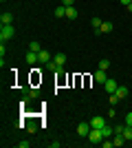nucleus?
Returning <instances> with one entry per match:
<instances>
[{"label":"nucleus","instance_id":"bb28decb","mask_svg":"<svg viewBox=\"0 0 132 148\" xmlns=\"http://www.w3.org/2000/svg\"><path fill=\"white\" fill-rule=\"evenodd\" d=\"M130 2H132V0H121V5H123V7H128Z\"/></svg>","mask_w":132,"mask_h":148},{"label":"nucleus","instance_id":"423d86ee","mask_svg":"<svg viewBox=\"0 0 132 148\" xmlns=\"http://www.w3.org/2000/svg\"><path fill=\"white\" fill-rule=\"evenodd\" d=\"M108 80V75H106V71H97V73H95V82H97V84H104V82Z\"/></svg>","mask_w":132,"mask_h":148},{"label":"nucleus","instance_id":"0eeeda50","mask_svg":"<svg viewBox=\"0 0 132 148\" xmlns=\"http://www.w3.org/2000/svg\"><path fill=\"white\" fill-rule=\"evenodd\" d=\"M53 60H55V64H57V66H64L68 58H66V53H55V58H53Z\"/></svg>","mask_w":132,"mask_h":148},{"label":"nucleus","instance_id":"f03ea898","mask_svg":"<svg viewBox=\"0 0 132 148\" xmlns=\"http://www.w3.org/2000/svg\"><path fill=\"white\" fill-rule=\"evenodd\" d=\"M88 142L93 144H101L104 142V135H101V128H90V133H88Z\"/></svg>","mask_w":132,"mask_h":148},{"label":"nucleus","instance_id":"ddd939ff","mask_svg":"<svg viewBox=\"0 0 132 148\" xmlns=\"http://www.w3.org/2000/svg\"><path fill=\"white\" fill-rule=\"evenodd\" d=\"M66 18H68V20L77 18V9H75V7H66Z\"/></svg>","mask_w":132,"mask_h":148},{"label":"nucleus","instance_id":"412c9836","mask_svg":"<svg viewBox=\"0 0 132 148\" xmlns=\"http://www.w3.org/2000/svg\"><path fill=\"white\" fill-rule=\"evenodd\" d=\"M101 22H104V20H101V18H93V20H90V25H93V29H95V31H99Z\"/></svg>","mask_w":132,"mask_h":148},{"label":"nucleus","instance_id":"f257e3e1","mask_svg":"<svg viewBox=\"0 0 132 148\" xmlns=\"http://www.w3.org/2000/svg\"><path fill=\"white\" fill-rule=\"evenodd\" d=\"M13 36H16V29H13V25H2V27H0V42L11 40Z\"/></svg>","mask_w":132,"mask_h":148},{"label":"nucleus","instance_id":"6e6552de","mask_svg":"<svg viewBox=\"0 0 132 148\" xmlns=\"http://www.w3.org/2000/svg\"><path fill=\"white\" fill-rule=\"evenodd\" d=\"M101 135H104V139H106V137H114V128L110 124H106V126L101 128Z\"/></svg>","mask_w":132,"mask_h":148},{"label":"nucleus","instance_id":"4be33fe9","mask_svg":"<svg viewBox=\"0 0 132 148\" xmlns=\"http://www.w3.org/2000/svg\"><path fill=\"white\" fill-rule=\"evenodd\" d=\"M26 97H29V99H35V97H38V91H35V88H29V91H26Z\"/></svg>","mask_w":132,"mask_h":148},{"label":"nucleus","instance_id":"f8f14e48","mask_svg":"<svg viewBox=\"0 0 132 148\" xmlns=\"http://www.w3.org/2000/svg\"><path fill=\"white\" fill-rule=\"evenodd\" d=\"M121 135L126 137V142H132V126H128V124H126V126H123V133H121Z\"/></svg>","mask_w":132,"mask_h":148},{"label":"nucleus","instance_id":"cd10ccee","mask_svg":"<svg viewBox=\"0 0 132 148\" xmlns=\"http://www.w3.org/2000/svg\"><path fill=\"white\" fill-rule=\"evenodd\" d=\"M126 9H128V11H130V13H132V2H130V5H128V7H126Z\"/></svg>","mask_w":132,"mask_h":148},{"label":"nucleus","instance_id":"2eb2a0df","mask_svg":"<svg viewBox=\"0 0 132 148\" xmlns=\"http://www.w3.org/2000/svg\"><path fill=\"white\" fill-rule=\"evenodd\" d=\"M0 22H2V25H11L13 16H11V13H2V16H0Z\"/></svg>","mask_w":132,"mask_h":148},{"label":"nucleus","instance_id":"f3484780","mask_svg":"<svg viewBox=\"0 0 132 148\" xmlns=\"http://www.w3.org/2000/svg\"><path fill=\"white\" fill-rule=\"evenodd\" d=\"M55 16H57V18H66V7L60 5V7L55 9Z\"/></svg>","mask_w":132,"mask_h":148},{"label":"nucleus","instance_id":"39448f33","mask_svg":"<svg viewBox=\"0 0 132 148\" xmlns=\"http://www.w3.org/2000/svg\"><path fill=\"white\" fill-rule=\"evenodd\" d=\"M104 126H106V117H101V115L93 117V122H90V128H104Z\"/></svg>","mask_w":132,"mask_h":148},{"label":"nucleus","instance_id":"5701e85b","mask_svg":"<svg viewBox=\"0 0 132 148\" xmlns=\"http://www.w3.org/2000/svg\"><path fill=\"white\" fill-rule=\"evenodd\" d=\"M126 124H128V126H132V111L126 113Z\"/></svg>","mask_w":132,"mask_h":148},{"label":"nucleus","instance_id":"20e7f679","mask_svg":"<svg viewBox=\"0 0 132 148\" xmlns=\"http://www.w3.org/2000/svg\"><path fill=\"white\" fill-rule=\"evenodd\" d=\"M104 88H106V93L110 95V93H117V88H119V84L112 80V77H108L106 82H104Z\"/></svg>","mask_w":132,"mask_h":148},{"label":"nucleus","instance_id":"9b49d317","mask_svg":"<svg viewBox=\"0 0 132 148\" xmlns=\"http://www.w3.org/2000/svg\"><path fill=\"white\" fill-rule=\"evenodd\" d=\"M112 29H114V25H112V22H101V27H99V33H110Z\"/></svg>","mask_w":132,"mask_h":148},{"label":"nucleus","instance_id":"c85d7f7f","mask_svg":"<svg viewBox=\"0 0 132 148\" xmlns=\"http://www.w3.org/2000/svg\"><path fill=\"white\" fill-rule=\"evenodd\" d=\"M2 2H5V0H2Z\"/></svg>","mask_w":132,"mask_h":148},{"label":"nucleus","instance_id":"9d476101","mask_svg":"<svg viewBox=\"0 0 132 148\" xmlns=\"http://www.w3.org/2000/svg\"><path fill=\"white\" fill-rule=\"evenodd\" d=\"M38 58H40V64H46V62H51V53H49V51H40V53H38Z\"/></svg>","mask_w":132,"mask_h":148},{"label":"nucleus","instance_id":"b1692460","mask_svg":"<svg viewBox=\"0 0 132 148\" xmlns=\"http://www.w3.org/2000/svg\"><path fill=\"white\" fill-rule=\"evenodd\" d=\"M26 128H29V133H35V130H38V124H29Z\"/></svg>","mask_w":132,"mask_h":148},{"label":"nucleus","instance_id":"7ed1b4c3","mask_svg":"<svg viewBox=\"0 0 132 148\" xmlns=\"http://www.w3.org/2000/svg\"><path fill=\"white\" fill-rule=\"evenodd\" d=\"M90 133V122H79L77 124V135L79 137H88Z\"/></svg>","mask_w":132,"mask_h":148},{"label":"nucleus","instance_id":"dca6fc26","mask_svg":"<svg viewBox=\"0 0 132 148\" xmlns=\"http://www.w3.org/2000/svg\"><path fill=\"white\" fill-rule=\"evenodd\" d=\"M117 97H119V99H126L128 97V86H119V88H117Z\"/></svg>","mask_w":132,"mask_h":148},{"label":"nucleus","instance_id":"393cba45","mask_svg":"<svg viewBox=\"0 0 132 148\" xmlns=\"http://www.w3.org/2000/svg\"><path fill=\"white\" fill-rule=\"evenodd\" d=\"M62 5L64 7H73V5H75V0H62Z\"/></svg>","mask_w":132,"mask_h":148},{"label":"nucleus","instance_id":"4468645a","mask_svg":"<svg viewBox=\"0 0 132 148\" xmlns=\"http://www.w3.org/2000/svg\"><path fill=\"white\" fill-rule=\"evenodd\" d=\"M29 51H35V53H40V51H42V47H40L38 40H31V42H29Z\"/></svg>","mask_w":132,"mask_h":148},{"label":"nucleus","instance_id":"1a4fd4ad","mask_svg":"<svg viewBox=\"0 0 132 148\" xmlns=\"http://www.w3.org/2000/svg\"><path fill=\"white\" fill-rule=\"evenodd\" d=\"M24 60L29 62V64H35V62H40V58H38V53H35V51H29V53L24 56Z\"/></svg>","mask_w":132,"mask_h":148},{"label":"nucleus","instance_id":"aec40b11","mask_svg":"<svg viewBox=\"0 0 132 148\" xmlns=\"http://www.w3.org/2000/svg\"><path fill=\"white\" fill-rule=\"evenodd\" d=\"M108 99H110V106H117L121 102L119 97H117V93H110V95H108Z\"/></svg>","mask_w":132,"mask_h":148},{"label":"nucleus","instance_id":"a878e982","mask_svg":"<svg viewBox=\"0 0 132 148\" xmlns=\"http://www.w3.org/2000/svg\"><path fill=\"white\" fill-rule=\"evenodd\" d=\"M29 146H31V142H20L18 144V148H29Z\"/></svg>","mask_w":132,"mask_h":148},{"label":"nucleus","instance_id":"6ab92c4d","mask_svg":"<svg viewBox=\"0 0 132 148\" xmlns=\"http://www.w3.org/2000/svg\"><path fill=\"white\" fill-rule=\"evenodd\" d=\"M99 69H101V71H108V69H110V60H108V58L99 60Z\"/></svg>","mask_w":132,"mask_h":148},{"label":"nucleus","instance_id":"a211bd4d","mask_svg":"<svg viewBox=\"0 0 132 148\" xmlns=\"http://www.w3.org/2000/svg\"><path fill=\"white\" fill-rule=\"evenodd\" d=\"M60 69H62V66H57V64H55V60H51V62H46V71H55V73H57V71H60Z\"/></svg>","mask_w":132,"mask_h":148}]
</instances>
